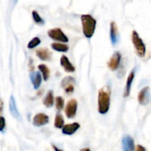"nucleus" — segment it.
<instances>
[{"label": "nucleus", "mask_w": 151, "mask_h": 151, "mask_svg": "<svg viewBox=\"0 0 151 151\" xmlns=\"http://www.w3.org/2000/svg\"><path fill=\"white\" fill-rule=\"evenodd\" d=\"M110 107V89L108 86L100 88L98 92V111L101 114L107 113Z\"/></svg>", "instance_id": "1"}, {"label": "nucleus", "mask_w": 151, "mask_h": 151, "mask_svg": "<svg viewBox=\"0 0 151 151\" xmlns=\"http://www.w3.org/2000/svg\"><path fill=\"white\" fill-rule=\"evenodd\" d=\"M81 21H82L83 32L84 35L88 38H91L95 31L96 24H97L96 20L90 15L86 14L81 16Z\"/></svg>", "instance_id": "2"}, {"label": "nucleus", "mask_w": 151, "mask_h": 151, "mask_svg": "<svg viewBox=\"0 0 151 151\" xmlns=\"http://www.w3.org/2000/svg\"><path fill=\"white\" fill-rule=\"evenodd\" d=\"M131 40L135 48V51L137 55L139 57H144L146 53L145 44L143 42L142 39L139 37L137 31L134 30L131 34Z\"/></svg>", "instance_id": "3"}, {"label": "nucleus", "mask_w": 151, "mask_h": 151, "mask_svg": "<svg viewBox=\"0 0 151 151\" xmlns=\"http://www.w3.org/2000/svg\"><path fill=\"white\" fill-rule=\"evenodd\" d=\"M48 35L50 38L55 41H61V42L66 43L69 41L67 36L63 32V31L60 28H53L48 31Z\"/></svg>", "instance_id": "4"}, {"label": "nucleus", "mask_w": 151, "mask_h": 151, "mask_svg": "<svg viewBox=\"0 0 151 151\" xmlns=\"http://www.w3.org/2000/svg\"><path fill=\"white\" fill-rule=\"evenodd\" d=\"M77 109H78V102L75 99H72L69 100L65 109V114L66 116L69 119H72L76 115Z\"/></svg>", "instance_id": "5"}, {"label": "nucleus", "mask_w": 151, "mask_h": 151, "mask_svg": "<svg viewBox=\"0 0 151 151\" xmlns=\"http://www.w3.org/2000/svg\"><path fill=\"white\" fill-rule=\"evenodd\" d=\"M75 82V79L72 77L68 76L62 80L61 83H60V85L64 88V91L66 94H72L74 90H75V86H74Z\"/></svg>", "instance_id": "6"}, {"label": "nucleus", "mask_w": 151, "mask_h": 151, "mask_svg": "<svg viewBox=\"0 0 151 151\" xmlns=\"http://www.w3.org/2000/svg\"><path fill=\"white\" fill-rule=\"evenodd\" d=\"M138 101L142 106H146L150 102V87H145L138 94Z\"/></svg>", "instance_id": "7"}, {"label": "nucleus", "mask_w": 151, "mask_h": 151, "mask_svg": "<svg viewBox=\"0 0 151 151\" xmlns=\"http://www.w3.org/2000/svg\"><path fill=\"white\" fill-rule=\"evenodd\" d=\"M121 59H122V55L119 52H116L113 54L110 60L108 62V66L111 70H116L118 69L120 64Z\"/></svg>", "instance_id": "8"}, {"label": "nucleus", "mask_w": 151, "mask_h": 151, "mask_svg": "<svg viewBox=\"0 0 151 151\" xmlns=\"http://www.w3.org/2000/svg\"><path fill=\"white\" fill-rule=\"evenodd\" d=\"M49 122V116L43 113H38L35 115L32 119V123L35 126L40 127L46 125Z\"/></svg>", "instance_id": "9"}, {"label": "nucleus", "mask_w": 151, "mask_h": 151, "mask_svg": "<svg viewBox=\"0 0 151 151\" xmlns=\"http://www.w3.org/2000/svg\"><path fill=\"white\" fill-rule=\"evenodd\" d=\"M122 147L123 151H134V141L130 136H125L122 139Z\"/></svg>", "instance_id": "10"}, {"label": "nucleus", "mask_w": 151, "mask_h": 151, "mask_svg": "<svg viewBox=\"0 0 151 151\" xmlns=\"http://www.w3.org/2000/svg\"><path fill=\"white\" fill-rule=\"evenodd\" d=\"M9 110H10L11 115L15 119H18V120H20L21 115L19 110H18L17 107H16V100H15L13 96H11L10 97V100H9Z\"/></svg>", "instance_id": "11"}, {"label": "nucleus", "mask_w": 151, "mask_h": 151, "mask_svg": "<svg viewBox=\"0 0 151 151\" xmlns=\"http://www.w3.org/2000/svg\"><path fill=\"white\" fill-rule=\"evenodd\" d=\"M80 128V124L78 122L67 124L62 128V133L66 135H72L75 134Z\"/></svg>", "instance_id": "12"}, {"label": "nucleus", "mask_w": 151, "mask_h": 151, "mask_svg": "<svg viewBox=\"0 0 151 151\" xmlns=\"http://www.w3.org/2000/svg\"><path fill=\"white\" fill-rule=\"evenodd\" d=\"M110 37L113 44H116L119 40V32H118V27L116 22H112L110 27Z\"/></svg>", "instance_id": "13"}, {"label": "nucleus", "mask_w": 151, "mask_h": 151, "mask_svg": "<svg viewBox=\"0 0 151 151\" xmlns=\"http://www.w3.org/2000/svg\"><path fill=\"white\" fill-rule=\"evenodd\" d=\"M60 65H61L62 67L64 69V70L66 72H75V66L72 65V63L69 61V58H68L66 56L62 55L60 58Z\"/></svg>", "instance_id": "14"}, {"label": "nucleus", "mask_w": 151, "mask_h": 151, "mask_svg": "<svg viewBox=\"0 0 151 151\" xmlns=\"http://www.w3.org/2000/svg\"><path fill=\"white\" fill-rule=\"evenodd\" d=\"M36 55L42 60H50L52 58V52L47 48H40L36 50Z\"/></svg>", "instance_id": "15"}, {"label": "nucleus", "mask_w": 151, "mask_h": 151, "mask_svg": "<svg viewBox=\"0 0 151 151\" xmlns=\"http://www.w3.org/2000/svg\"><path fill=\"white\" fill-rule=\"evenodd\" d=\"M30 76V80L32 81V83L35 89H38L41 84V76L38 72H32L29 75Z\"/></svg>", "instance_id": "16"}, {"label": "nucleus", "mask_w": 151, "mask_h": 151, "mask_svg": "<svg viewBox=\"0 0 151 151\" xmlns=\"http://www.w3.org/2000/svg\"><path fill=\"white\" fill-rule=\"evenodd\" d=\"M134 76H135V71L133 70L131 73L128 75V78H127L126 81V85H125V91H124V97H128L131 92V85H132L133 81L134 79Z\"/></svg>", "instance_id": "17"}, {"label": "nucleus", "mask_w": 151, "mask_h": 151, "mask_svg": "<svg viewBox=\"0 0 151 151\" xmlns=\"http://www.w3.org/2000/svg\"><path fill=\"white\" fill-rule=\"evenodd\" d=\"M43 103L47 108L52 106L53 103H54V97H53V91L52 90H50L47 92V95L43 100Z\"/></svg>", "instance_id": "18"}, {"label": "nucleus", "mask_w": 151, "mask_h": 151, "mask_svg": "<svg viewBox=\"0 0 151 151\" xmlns=\"http://www.w3.org/2000/svg\"><path fill=\"white\" fill-rule=\"evenodd\" d=\"M51 47L55 51L62 52H66L69 50V47L66 44H62V43L54 42L51 44Z\"/></svg>", "instance_id": "19"}, {"label": "nucleus", "mask_w": 151, "mask_h": 151, "mask_svg": "<svg viewBox=\"0 0 151 151\" xmlns=\"http://www.w3.org/2000/svg\"><path fill=\"white\" fill-rule=\"evenodd\" d=\"M38 69L41 71V72L43 75V78H44V80L45 81H48V79L50 78V71L49 69V68L46 66L45 64H40L38 65Z\"/></svg>", "instance_id": "20"}, {"label": "nucleus", "mask_w": 151, "mask_h": 151, "mask_svg": "<svg viewBox=\"0 0 151 151\" xmlns=\"http://www.w3.org/2000/svg\"><path fill=\"white\" fill-rule=\"evenodd\" d=\"M55 127L57 128H62L64 125V119H63V116L60 114H56L55 118V122H54Z\"/></svg>", "instance_id": "21"}, {"label": "nucleus", "mask_w": 151, "mask_h": 151, "mask_svg": "<svg viewBox=\"0 0 151 151\" xmlns=\"http://www.w3.org/2000/svg\"><path fill=\"white\" fill-rule=\"evenodd\" d=\"M32 19H33V20L35 21V23L38 24H44V19L39 16V14H38V12H37L36 10H32Z\"/></svg>", "instance_id": "22"}, {"label": "nucleus", "mask_w": 151, "mask_h": 151, "mask_svg": "<svg viewBox=\"0 0 151 151\" xmlns=\"http://www.w3.org/2000/svg\"><path fill=\"white\" fill-rule=\"evenodd\" d=\"M55 106L56 109L58 111H60L63 109V106H64V100L62 97H57L55 98Z\"/></svg>", "instance_id": "23"}, {"label": "nucleus", "mask_w": 151, "mask_h": 151, "mask_svg": "<svg viewBox=\"0 0 151 151\" xmlns=\"http://www.w3.org/2000/svg\"><path fill=\"white\" fill-rule=\"evenodd\" d=\"M40 44H41V39L38 38V37H35L32 40H30V41L28 44L27 47L29 49H32L34 47H37L38 45H39Z\"/></svg>", "instance_id": "24"}, {"label": "nucleus", "mask_w": 151, "mask_h": 151, "mask_svg": "<svg viewBox=\"0 0 151 151\" xmlns=\"http://www.w3.org/2000/svg\"><path fill=\"white\" fill-rule=\"evenodd\" d=\"M4 128H5V119L3 116H0V131H4Z\"/></svg>", "instance_id": "25"}, {"label": "nucleus", "mask_w": 151, "mask_h": 151, "mask_svg": "<svg viewBox=\"0 0 151 151\" xmlns=\"http://www.w3.org/2000/svg\"><path fill=\"white\" fill-rule=\"evenodd\" d=\"M136 151H147V150H146V149L145 148V147H143V146L137 145V150H136Z\"/></svg>", "instance_id": "26"}, {"label": "nucleus", "mask_w": 151, "mask_h": 151, "mask_svg": "<svg viewBox=\"0 0 151 151\" xmlns=\"http://www.w3.org/2000/svg\"><path fill=\"white\" fill-rule=\"evenodd\" d=\"M3 107H4V103H3L2 100L0 98V114L2 113V111H3Z\"/></svg>", "instance_id": "27"}, {"label": "nucleus", "mask_w": 151, "mask_h": 151, "mask_svg": "<svg viewBox=\"0 0 151 151\" xmlns=\"http://www.w3.org/2000/svg\"><path fill=\"white\" fill-rule=\"evenodd\" d=\"M52 147H53V149H54L55 151H63V150H60V149H59L58 147H57L56 146H55V145H52Z\"/></svg>", "instance_id": "28"}, {"label": "nucleus", "mask_w": 151, "mask_h": 151, "mask_svg": "<svg viewBox=\"0 0 151 151\" xmlns=\"http://www.w3.org/2000/svg\"><path fill=\"white\" fill-rule=\"evenodd\" d=\"M81 151H91V150L89 148H88V147H86V148L81 149Z\"/></svg>", "instance_id": "29"}]
</instances>
